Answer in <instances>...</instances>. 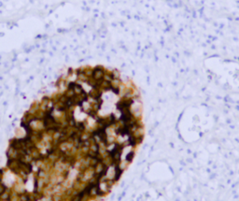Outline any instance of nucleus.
<instances>
[{
  "label": "nucleus",
  "instance_id": "f257e3e1",
  "mask_svg": "<svg viewBox=\"0 0 239 201\" xmlns=\"http://www.w3.org/2000/svg\"><path fill=\"white\" fill-rule=\"evenodd\" d=\"M113 169H114V174H113V177H112V179H113V181L115 182H117V181H119V180L122 176L123 172H124V169H122L121 165H116L113 167Z\"/></svg>",
  "mask_w": 239,
  "mask_h": 201
},
{
  "label": "nucleus",
  "instance_id": "f03ea898",
  "mask_svg": "<svg viewBox=\"0 0 239 201\" xmlns=\"http://www.w3.org/2000/svg\"><path fill=\"white\" fill-rule=\"evenodd\" d=\"M134 154H136V152H134V149H132V150L127 152L126 155H125V158H124L125 163L128 164V165H130V164L133 162V160L134 158Z\"/></svg>",
  "mask_w": 239,
  "mask_h": 201
},
{
  "label": "nucleus",
  "instance_id": "7ed1b4c3",
  "mask_svg": "<svg viewBox=\"0 0 239 201\" xmlns=\"http://www.w3.org/2000/svg\"><path fill=\"white\" fill-rule=\"evenodd\" d=\"M7 186L4 182H0V196L3 195L7 191Z\"/></svg>",
  "mask_w": 239,
  "mask_h": 201
},
{
  "label": "nucleus",
  "instance_id": "20e7f679",
  "mask_svg": "<svg viewBox=\"0 0 239 201\" xmlns=\"http://www.w3.org/2000/svg\"><path fill=\"white\" fill-rule=\"evenodd\" d=\"M5 172H6V169H3V167H0V175L4 176V175H5Z\"/></svg>",
  "mask_w": 239,
  "mask_h": 201
},
{
  "label": "nucleus",
  "instance_id": "39448f33",
  "mask_svg": "<svg viewBox=\"0 0 239 201\" xmlns=\"http://www.w3.org/2000/svg\"><path fill=\"white\" fill-rule=\"evenodd\" d=\"M0 201H2V200H1V196H0Z\"/></svg>",
  "mask_w": 239,
  "mask_h": 201
}]
</instances>
